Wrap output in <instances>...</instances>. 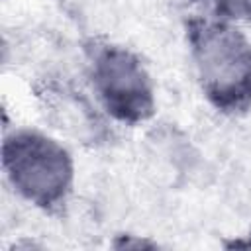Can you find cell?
Listing matches in <instances>:
<instances>
[{"label": "cell", "mask_w": 251, "mask_h": 251, "mask_svg": "<svg viewBox=\"0 0 251 251\" xmlns=\"http://www.w3.org/2000/svg\"><path fill=\"white\" fill-rule=\"evenodd\" d=\"M100 82L102 92L108 98V104L122 110L124 96H127L131 112H139L145 108V100L149 98V92L145 88V76L141 69L129 61L126 55L116 53L108 55L104 61V67L100 71Z\"/></svg>", "instance_id": "7a4b0ae2"}, {"label": "cell", "mask_w": 251, "mask_h": 251, "mask_svg": "<svg viewBox=\"0 0 251 251\" xmlns=\"http://www.w3.org/2000/svg\"><path fill=\"white\" fill-rule=\"evenodd\" d=\"M198 53L202 76L218 96L231 88H243L251 78V45L231 29L206 27L198 41Z\"/></svg>", "instance_id": "6da1fadb"}]
</instances>
